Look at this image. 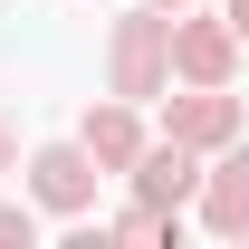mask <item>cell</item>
Wrapping results in <instances>:
<instances>
[{"instance_id": "5", "label": "cell", "mask_w": 249, "mask_h": 249, "mask_svg": "<svg viewBox=\"0 0 249 249\" xmlns=\"http://www.w3.org/2000/svg\"><path fill=\"white\" fill-rule=\"evenodd\" d=\"M163 134L192 144V154H220L240 134V96L230 87H163Z\"/></svg>"}, {"instance_id": "7", "label": "cell", "mask_w": 249, "mask_h": 249, "mask_svg": "<svg viewBox=\"0 0 249 249\" xmlns=\"http://www.w3.org/2000/svg\"><path fill=\"white\" fill-rule=\"evenodd\" d=\"M77 144H87V154L124 182V173H134V154L154 144V124H144V106H134V96H106V106H87V115H77Z\"/></svg>"}, {"instance_id": "3", "label": "cell", "mask_w": 249, "mask_h": 249, "mask_svg": "<svg viewBox=\"0 0 249 249\" xmlns=\"http://www.w3.org/2000/svg\"><path fill=\"white\" fill-rule=\"evenodd\" d=\"M240 77V29L230 10H173V87H230Z\"/></svg>"}, {"instance_id": "4", "label": "cell", "mask_w": 249, "mask_h": 249, "mask_svg": "<svg viewBox=\"0 0 249 249\" xmlns=\"http://www.w3.org/2000/svg\"><path fill=\"white\" fill-rule=\"evenodd\" d=\"M192 220L211 240H249V134H230L211 163H201V192H192Z\"/></svg>"}, {"instance_id": "9", "label": "cell", "mask_w": 249, "mask_h": 249, "mask_svg": "<svg viewBox=\"0 0 249 249\" xmlns=\"http://www.w3.org/2000/svg\"><path fill=\"white\" fill-rule=\"evenodd\" d=\"M0 173H19V134H10V115H0Z\"/></svg>"}, {"instance_id": "1", "label": "cell", "mask_w": 249, "mask_h": 249, "mask_svg": "<svg viewBox=\"0 0 249 249\" xmlns=\"http://www.w3.org/2000/svg\"><path fill=\"white\" fill-rule=\"evenodd\" d=\"M173 87V10L134 0L115 29H106V96H134V106H163Z\"/></svg>"}, {"instance_id": "6", "label": "cell", "mask_w": 249, "mask_h": 249, "mask_svg": "<svg viewBox=\"0 0 249 249\" xmlns=\"http://www.w3.org/2000/svg\"><path fill=\"white\" fill-rule=\"evenodd\" d=\"M201 163H211V154H192V144L154 134V144L134 154V173H124V192H134V201H154V211H182L192 192H201Z\"/></svg>"}, {"instance_id": "2", "label": "cell", "mask_w": 249, "mask_h": 249, "mask_svg": "<svg viewBox=\"0 0 249 249\" xmlns=\"http://www.w3.org/2000/svg\"><path fill=\"white\" fill-rule=\"evenodd\" d=\"M19 173H29V201H38L48 220H87V211H96V182H106V163H96L77 134H67V144H29Z\"/></svg>"}, {"instance_id": "8", "label": "cell", "mask_w": 249, "mask_h": 249, "mask_svg": "<svg viewBox=\"0 0 249 249\" xmlns=\"http://www.w3.org/2000/svg\"><path fill=\"white\" fill-rule=\"evenodd\" d=\"M38 220H48L38 201H0V249H29V240H38Z\"/></svg>"}, {"instance_id": "11", "label": "cell", "mask_w": 249, "mask_h": 249, "mask_svg": "<svg viewBox=\"0 0 249 249\" xmlns=\"http://www.w3.org/2000/svg\"><path fill=\"white\" fill-rule=\"evenodd\" d=\"M154 10H192V0H154Z\"/></svg>"}, {"instance_id": "10", "label": "cell", "mask_w": 249, "mask_h": 249, "mask_svg": "<svg viewBox=\"0 0 249 249\" xmlns=\"http://www.w3.org/2000/svg\"><path fill=\"white\" fill-rule=\"evenodd\" d=\"M220 10H230V29H240V48H249V0H220Z\"/></svg>"}]
</instances>
